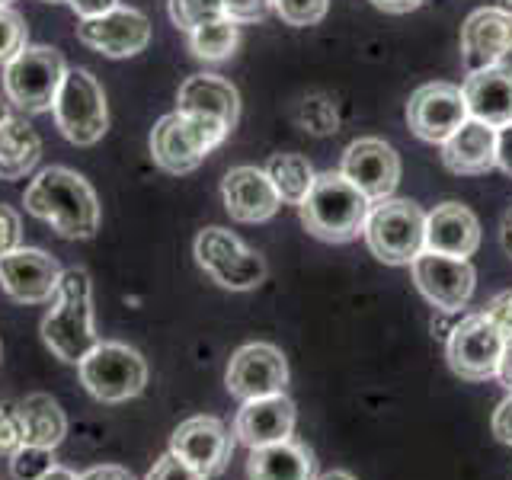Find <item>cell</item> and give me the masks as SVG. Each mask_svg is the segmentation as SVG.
Returning <instances> with one entry per match:
<instances>
[{"label":"cell","mask_w":512,"mask_h":480,"mask_svg":"<svg viewBox=\"0 0 512 480\" xmlns=\"http://www.w3.org/2000/svg\"><path fill=\"white\" fill-rule=\"evenodd\" d=\"M23 205L29 215L52 224L68 240H87L100 231V199L80 173L68 167H45L29 183Z\"/></svg>","instance_id":"cell-1"},{"label":"cell","mask_w":512,"mask_h":480,"mask_svg":"<svg viewBox=\"0 0 512 480\" xmlns=\"http://www.w3.org/2000/svg\"><path fill=\"white\" fill-rule=\"evenodd\" d=\"M52 308L42 317V343L61 362L80 365V359L100 343L93 327V282L90 272L71 266L61 272L58 292L48 301Z\"/></svg>","instance_id":"cell-2"},{"label":"cell","mask_w":512,"mask_h":480,"mask_svg":"<svg viewBox=\"0 0 512 480\" xmlns=\"http://www.w3.org/2000/svg\"><path fill=\"white\" fill-rule=\"evenodd\" d=\"M368 212H372V202L340 170L317 173L308 196L298 205L304 231L327 244H346V240L359 237L365 231Z\"/></svg>","instance_id":"cell-3"},{"label":"cell","mask_w":512,"mask_h":480,"mask_svg":"<svg viewBox=\"0 0 512 480\" xmlns=\"http://www.w3.org/2000/svg\"><path fill=\"white\" fill-rule=\"evenodd\" d=\"M362 234L381 263L410 266L426 250V212L410 199L372 202Z\"/></svg>","instance_id":"cell-4"},{"label":"cell","mask_w":512,"mask_h":480,"mask_svg":"<svg viewBox=\"0 0 512 480\" xmlns=\"http://www.w3.org/2000/svg\"><path fill=\"white\" fill-rule=\"evenodd\" d=\"M68 64L55 45H23L7 64H4V93L7 100L20 109L36 116L55 106V96Z\"/></svg>","instance_id":"cell-5"},{"label":"cell","mask_w":512,"mask_h":480,"mask_svg":"<svg viewBox=\"0 0 512 480\" xmlns=\"http://www.w3.org/2000/svg\"><path fill=\"white\" fill-rule=\"evenodd\" d=\"M231 132L218 122H208L189 112H170L151 132V157L160 170L173 176L192 173Z\"/></svg>","instance_id":"cell-6"},{"label":"cell","mask_w":512,"mask_h":480,"mask_svg":"<svg viewBox=\"0 0 512 480\" xmlns=\"http://www.w3.org/2000/svg\"><path fill=\"white\" fill-rule=\"evenodd\" d=\"M80 384L103 404H125L148 384V362L128 343L100 340L77 365Z\"/></svg>","instance_id":"cell-7"},{"label":"cell","mask_w":512,"mask_h":480,"mask_svg":"<svg viewBox=\"0 0 512 480\" xmlns=\"http://www.w3.org/2000/svg\"><path fill=\"white\" fill-rule=\"evenodd\" d=\"M52 116L58 132L77 148H90V144L100 141L109 128V106L100 80L87 68H68L58 87Z\"/></svg>","instance_id":"cell-8"},{"label":"cell","mask_w":512,"mask_h":480,"mask_svg":"<svg viewBox=\"0 0 512 480\" xmlns=\"http://www.w3.org/2000/svg\"><path fill=\"white\" fill-rule=\"evenodd\" d=\"M196 263L212 276L221 288L231 292H250L266 279V260L256 250H250L237 234L224 228H205L196 234Z\"/></svg>","instance_id":"cell-9"},{"label":"cell","mask_w":512,"mask_h":480,"mask_svg":"<svg viewBox=\"0 0 512 480\" xmlns=\"http://www.w3.org/2000/svg\"><path fill=\"white\" fill-rule=\"evenodd\" d=\"M506 336L493 327V320L480 311L461 317L445 340V356L452 372L464 381H487L496 378V368L503 359Z\"/></svg>","instance_id":"cell-10"},{"label":"cell","mask_w":512,"mask_h":480,"mask_svg":"<svg viewBox=\"0 0 512 480\" xmlns=\"http://www.w3.org/2000/svg\"><path fill=\"white\" fill-rule=\"evenodd\" d=\"M413 282L423 292V298L445 314H455L461 308H468V301L474 295L477 272L468 260L461 256H448L436 250H423L410 263Z\"/></svg>","instance_id":"cell-11"},{"label":"cell","mask_w":512,"mask_h":480,"mask_svg":"<svg viewBox=\"0 0 512 480\" xmlns=\"http://www.w3.org/2000/svg\"><path fill=\"white\" fill-rule=\"evenodd\" d=\"M285 384H288V362L282 356V349H276L272 343L240 346L228 362V372H224V388L240 404L253 397L282 394Z\"/></svg>","instance_id":"cell-12"},{"label":"cell","mask_w":512,"mask_h":480,"mask_svg":"<svg viewBox=\"0 0 512 480\" xmlns=\"http://www.w3.org/2000/svg\"><path fill=\"white\" fill-rule=\"evenodd\" d=\"M61 266L39 247H16L0 256V288L16 304H48L58 292Z\"/></svg>","instance_id":"cell-13"},{"label":"cell","mask_w":512,"mask_h":480,"mask_svg":"<svg viewBox=\"0 0 512 480\" xmlns=\"http://www.w3.org/2000/svg\"><path fill=\"white\" fill-rule=\"evenodd\" d=\"M471 119L464 93L455 84H423L407 103V125L416 138L442 144Z\"/></svg>","instance_id":"cell-14"},{"label":"cell","mask_w":512,"mask_h":480,"mask_svg":"<svg viewBox=\"0 0 512 480\" xmlns=\"http://www.w3.org/2000/svg\"><path fill=\"white\" fill-rule=\"evenodd\" d=\"M77 39L106 58H132L151 42V20L135 7H116L103 16L80 20Z\"/></svg>","instance_id":"cell-15"},{"label":"cell","mask_w":512,"mask_h":480,"mask_svg":"<svg viewBox=\"0 0 512 480\" xmlns=\"http://www.w3.org/2000/svg\"><path fill=\"white\" fill-rule=\"evenodd\" d=\"M170 452L192 464L199 474L215 477L228 468L234 455V436L218 416H189L170 436Z\"/></svg>","instance_id":"cell-16"},{"label":"cell","mask_w":512,"mask_h":480,"mask_svg":"<svg viewBox=\"0 0 512 480\" xmlns=\"http://www.w3.org/2000/svg\"><path fill=\"white\" fill-rule=\"evenodd\" d=\"M340 173L365 192L368 202H381L391 199L400 183V157L388 141L359 138L346 148Z\"/></svg>","instance_id":"cell-17"},{"label":"cell","mask_w":512,"mask_h":480,"mask_svg":"<svg viewBox=\"0 0 512 480\" xmlns=\"http://www.w3.org/2000/svg\"><path fill=\"white\" fill-rule=\"evenodd\" d=\"M512 52V10L480 7L461 26V61L464 68L484 71L493 64H503Z\"/></svg>","instance_id":"cell-18"},{"label":"cell","mask_w":512,"mask_h":480,"mask_svg":"<svg viewBox=\"0 0 512 480\" xmlns=\"http://www.w3.org/2000/svg\"><path fill=\"white\" fill-rule=\"evenodd\" d=\"M221 199L228 215L240 224H260L279 212V192L260 167H234L221 180Z\"/></svg>","instance_id":"cell-19"},{"label":"cell","mask_w":512,"mask_h":480,"mask_svg":"<svg viewBox=\"0 0 512 480\" xmlns=\"http://www.w3.org/2000/svg\"><path fill=\"white\" fill-rule=\"evenodd\" d=\"M295 416H298L295 404L285 397V391L282 394H269V397H253V400H244L240 410H237L234 436L247 448H260V445L292 439Z\"/></svg>","instance_id":"cell-20"},{"label":"cell","mask_w":512,"mask_h":480,"mask_svg":"<svg viewBox=\"0 0 512 480\" xmlns=\"http://www.w3.org/2000/svg\"><path fill=\"white\" fill-rule=\"evenodd\" d=\"M176 109L208 122H218L231 132L240 119V93L231 80H224L218 74H192L180 84Z\"/></svg>","instance_id":"cell-21"},{"label":"cell","mask_w":512,"mask_h":480,"mask_svg":"<svg viewBox=\"0 0 512 480\" xmlns=\"http://www.w3.org/2000/svg\"><path fill=\"white\" fill-rule=\"evenodd\" d=\"M464 103H468L471 119H480L493 128L512 122V68L509 64H493L484 71H471L464 80Z\"/></svg>","instance_id":"cell-22"},{"label":"cell","mask_w":512,"mask_h":480,"mask_svg":"<svg viewBox=\"0 0 512 480\" xmlns=\"http://www.w3.org/2000/svg\"><path fill=\"white\" fill-rule=\"evenodd\" d=\"M480 247V221L468 205L442 202L426 215V250L468 260Z\"/></svg>","instance_id":"cell-23"},{"label":"cell","mask_w":512,"mask_h":480,"mask_svg":"<svg viewBox=\"0 0 512 480\" xmlns=\"http://www.w3.org/2000/svg\"><path fill=\"white\" fill-rule=\"evenodd\" d=\"M442 164L458 176H480L496 167V128L468 119L452 138L442 141Z\"/></svg>","instance_id":"cell-24"},{"label":"cell","mask_w":512,"mask_h":480,"mask_svg":"<svg viewBox=\"0 0 512 480\" xmlns=\"http://www.w3.org/2000/svg\"><path fill=\"white\" fill-rule=\"evenodd\" d=\"M247 474L250 480H314V455L295 439L260 445L250 448Z\"/></svg>","instance_id":"cell-25"},{"label":"cell","mask_w":512,"mask_h":480,"mask_svg":"<svg viewBox=\"0 0 512 480\" xmlns=\"http://www.w3.org/2000/svg\"><path fill=\"white\" fill-rule=\"evenodd\" d=\"M42 160V138L26 119L10 116L0 125V180H23Z\"/></svg>","instance_id":"cell-26"},{"label":"cell","mask_w":512,"mask_h":480,"mask_svg":"<svg viewBox=\"0 0 512 480\" xmlns=\"http://www.w3.org/2000/svg\"><path fill=\"white\" fill-rule=\"evenodd\" d=\"M23 426H26V442L29 445H45L58 448L68 436V416H64L61 404L52 394H29L20 400Z\"/></svg>","instance_id":"cell-27"},{"label":"cell","mask_w":512,"mask_h":480,"mask_svg":"<svg viewBox=\"0 0 512 480\" xmlns=\"http://www.w3.org/2000/svg\"><path fill=\"white\" fill-rule=\"evenodd\" d=\"M266 173L272 186H276L279 199L288 205H301V199L308 196V189L317 176L314 167L308 164V157H301V154H272Z\"/></svg>","instance_id":"cell-28"},{"label":"cell","mask_w":512,"mask_h":480,"mask_svg":"<svg viewBox=\"0 0 512 480\" xmlns=\"http://www.w3.org/2000/svg\"><path fill=\"white\" fill-rule=\"evenodd\" d=\"M237 42H240L237 23L228 20V16H221V20H212V23H205V26L189 32L192 55L202 58V61H224V58H231Z\"/></svg>","instance_id":"cell-29"},{"label":"cell","mask_w":512,"mask_h":480,"mask_svg":"<svg viewBox=\"0 0 512 480\" xmlns=\"http://www.w3.org/2000/svg\"><path fill=\"white\" fill-rule=\"evenodd\" d=\"M170 7V20L176 29L192 32L212 20H221L224 10H221V0H167Z\"/></svg>","instance_id":"cell-30"},{"label":"cell","mask_w":512,"mask_h":480,"mask_svg":"<svg viewBox=\"0 0 512 480\" xmlns=\"http://www.w3.org/2000/svg\"><path fill=\"white\" fill-rule=\"evenodd\" d=\"M55 448L45 445H23L10 455V474L13 480H39L55 468Z\"/></svg>","instance_id":"cell-31"},{"label":"cell","mask_w":512,"mask_h":480,"mask_svg":"<svg viewBox=\"0 0 512 480\" xmlns=\"http://www.w3.org/2000/svg\"><path fill=\"white\" fill-rule=\"evenodd\" d=\"M298 122L314 135H330V132H336V125H340V119H336V106L327 100V96H308V100L298 106Z\"/></svg>","instance_id":"cell-32"},{"label":"cell","mask_w":512,"mask_h":480,"mask_svg":"<svg viewBox=\"0 0 512 480\" xmlns=\"http://www.w3.org/2000/svg\"><path fill=\"white\" fill-rule=\"evenodd\" d=\"M26 445V426H23V413H20V400H4L0 404V455H13L16 448Z\"/></svg>","instance_id":"cell-33"},{"label":"cell","mask_w":512,"mask_h":480,"mask_svg":"<svg viewBox=\"0 0 512 480\" xmlns=\"http://www.w3.org/2000/svg\"><path fill=\"white\" fill-rule=\"evenodd\" d=\"M288 26H317L327 16V0H272Z\"/></svg>","instance_id":"cell-34"},{"label":"cell","mask_w":512,"mask_h":480,"mask_svg":"<svg viewBox=\"0 0 512 480\" xmlns=\"http://www.w3.org/2000/svg\"><path fill=\"white\" fill-rule=\"evenodd\" d=\"M26 45V23L13 7H0V68Z\"/></svg>","instance_id":"cell-35"},{"label":"cell","mask_w":512,"mask_h":480,"mask_svg":"<svg viewBox=\"0 0 512 480\" xmlns=\"http://www.w3.org/2000/svg\"><path fill=\"white\" fill-rule=\"evenodd\" d=\"M221 10L234 23H263L276 4L272 0H221Z\"/></svg>","instance_id":"cell-36"},{"label":"cell","mask_w":512,"mask_h":480,"mask_svg":"<svg viewBox=\"0 0 512 480\" xmlns=\"http://www.w3.org/2000/svg\"><path fill=\"white\" fill-rule=\"evenodd\" d=\"M144 480H208L205 474H199L192 464H186L183 458H176L173 452H167L164 458H160L154 468L148 471V477Z\"/></svg>","instance_id":"cell-37"},{"label":"cell","mask_w":512,"mask_h":480,"mask_svg":"<svg viewBox=\"0 0 512 480\" xmlns=\"http://www.w3.org/2000/svg\"><path fill=\"white\" fill-rule=\"evenodd\" d=\"M23 247V221H20V212L10 205L0 202V256Z\"/></svg>","instance_id":"cell-38"},{"label":"cell","mask_w":512,"mask_h":480,"mask_svg":"<svg viewBox=\"0 0 512 480\" xmlns=\"http://www.w3.org/2000/svg\"><path fill=\"white\" fill-rule=\"evenodd\" d=\"M484 314L493 320V327L500 330L506 340H512V288H506V292L493 295L490 304L484 308Z\"/></svg>","instance_id":"cell-39"},{"label":"cell","mask_w":512,"mask_h":480,"mask_svg":"<svg viewBox=\"0 0 512 480\" xmlns=\"http://www.w3.org/2000/svg\"><path fill=\"white\" fill-rule=\"evenodd\" d=\"M493 436L500 439L503 445H512V391L493 413Z\"/></svg>","instance_id":"cell-40"},{"label":"cell","mask_w":512,"mask_h":480,"mask_svg":"<svg viewBox=\"0 0 512 480\" xmlns=\"http://www.w3.org/2000/svg\"><path fill=\"white\" fill-rule=\"evenodd\" d=\"M496 167L512 176V122L496 128Z\"/></svg>","instance_id":"cell-41"},{"label":"cell","mask_w":512,"mask_h":480,"mask_svg":"<svg viewBox=\"0 0 512 480\" xmlns=\"http://www.w3.org/2000/svg\"><path fill=\"white\" fill-rule=\"evenodd\" d=\"M68 4L80 20H90V16H103L109 10H116L119 0H68Z\"/></svg>","instance_id":"cell-42"},{"label":"cell","mask_w":512,"mask_h":480,"mask_svg":"<svg viewBox=\"0 0 512 480\" xmlns=\"http://www.w3.org/2000/svg\"><path fill=\"white\" fill-rule=\"evenodd\" d=\"M84 480H135V474L128 468H119V464H96V468L80 474Z\"/></svg>","instance_id":"cell-43"},{"label":"cell","mask_w":512,"mask_h":480,"mask_svg":"<svg viewBox=\"0 0 512 480\" xmlns=\"http://www.w3.org/2000/svg\"><path fill=\"white\" fill-rule=\"evenodd\" d=\"M496 378L503 381L506 391H512V340H506L503 346V359H500V368H496Z\"/></svg>","instance_id":"cell-44"},{"label":"cell","mask_w":512,"mask_h":480,"mask_svg":"<svg viewBox=\"0 0 512 480\" xmlns=\"http://www.w3.org/2000/svg\"><path fill=\"white\" fill-rule=\"evenodd\" d=\"M372 4L384 13H410L423 4V0H372Z\"/></svg>","instance_id":"cell-45"},{"label":"cell","mask_w":512,"mask_h":480,"mask_svg":"<svg viewBox=\"0 0 512 480\" xmlns=\"http://www.w3.org/2000/svg\"><path fill=\"white\" fill-rule=\"evenodd\" d=\"M500 240H503V250L512 256V208L506 212V218H503V228H500Z\"/></svg>","instance_id":"cell-46"},{"label":"cell","mask_w":512,"mask_h":480,"mask_svg":"<svg viewBox=\"0 0 512 480\" xmlns=\"http://www.w3.org/2000/svg\"><path fill=\"white\" fill-rule=\"evenodd\" d=\"M39 480H84V477L74 474V471H68V468H61V464H55V468L48 471L45 477H39Z\"/></svg>","instance_id":"cell-47"},{"label":"cell","mask_w":512,"mask_h":480,"mask_svg":"<svg viewBox=\"0 0 512 480\" xmlns=\"http://www.w3.org/2000/svg\"><path fill=\"white\" fill-rule=\"evenodd\" d=\"M317 480H356L349 471H327V474H320Z\"/></svg>","instance_id":"cell-48"},{"label":"cell","mask_w":512,"mask_h":480,"mask_svg":"<svg viewBox=\"0 0 512 480\" xmlns=\"http://www.w3.org/2000/svg\"><path fill=\"white\" fill-rule=\"evenodd\" d=\"M10 116H13V112H10V100H0V125H4Z\"/></svg>","instance_id":"cell-49"},{"label":"cell","mask_w":512,"mask_h":480,"mask_svg":"<svg viewBox=\"0 0 512 480\" xmlns=\"http://www.w3.org/2000/svg\"><path fill=\"white\" fill-rule=\"evenodd\" d=\"M42 4H68V0H42Z\"/></svg>","instance_id":"cell-50"},{"label":"cell","mask_w":512,"mask_h":480,"mask_svg":"<svg viewBox=\"0 0 512 480\" xmlns=\"http://www.w3.org/2000/svg\"><path fill=\"white\" fill-rule=\"evenodd\" d=\"M500 4H503V10H512V0H500Z\"/></svg>","instance_id":"cell-51"},{"label":"cell","mask_w":512,"mask_h":480,"mask_svg":"<svg viewBox=\"0 0 512 480\" xmlns=\"http://www.w3.org/2000/svg\"><path fill=\"white\" fill-rule=\"evenodd\" d=\"M0 7H10V0H0Z\"/></svg>","instance_id":"cell-52"},{"label":"cell","mask_w":512,"mask_h":480,"mask_svg":"<svg viewBox=\"0 0 512 480\" xmlns=\"http://www.w3.org/2000/svg\"><path fill=\"white\" fill-rule=\"evenodd\" d=\"M0 356H4V346H0Z\"/></svg>","instance_id":"cell-53"}]
</instances>
